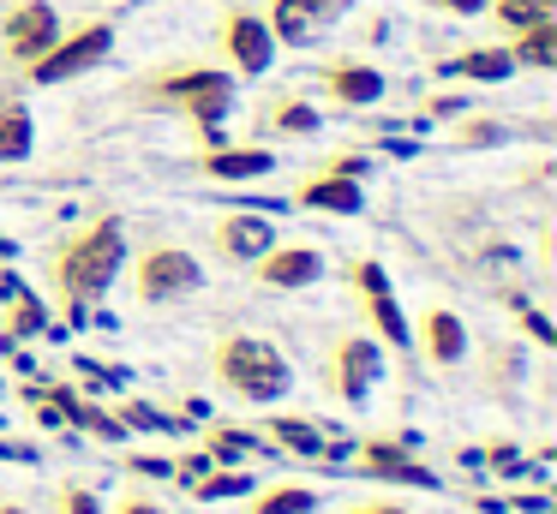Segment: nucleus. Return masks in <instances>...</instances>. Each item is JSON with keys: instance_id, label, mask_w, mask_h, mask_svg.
<instances>
[{"instance_id": "obj_10", "label": "nucleus", "mask_w": 557, "mask_h": 514, "mask_svg": "<svg viewBox=\"0 0 557 514\" xmlns=\"http://www.w3.org/2000/svg\"><path fill=\"white\" fill-rule=\"evenodd\" d=\"M342 7H348V0H270L264 24H270V36H276V48H306Z\"/></svg>"}, {"instance_id": "obj_4", "label": "nucleus", "mask_w": 557, "mask_h": 514, "mask_svg": "<svg viewBox=\"0 0 557 514\" xmlns=\"http://www.w3.org/2000/svg\"><path fill=\"white\" fill-rule=\"evenodd\" d=\"M109 54H114V24L109 18H85V24H73V30L61 24V36L30 60L25 78L30 84H66V78H78V72L102 66Z\"/></svg>"}, {"instance_id": "obj_13", "label": "nucleus", "mask_w": 557, "mask_h": 514, "mask_svg": "<svg viewBox=\"0 0 557 514\" xmlns=\"http://www.w3.org/2000/svg\"><path fill=\"white\" fill-rule=\"evenodd\" d=\"M318 90L342 108H372L384 96V72L366 60H330V66H318Z\"/></svg>"}, {"instance_id": "obj_1", "label": "nucleus", "mask_w": 557, "mask_h": 514, "mask_svg": "<svg viewBox=\"0 0 557 514\" xmlns=\"http://www.w3.org/2000/svg\"><path fill=\"white\" fill-rule=\"evenodd\" d=\"M121 263H126V227L114 222V215H97L90 227L66 234L61 246H54V258H49V275H54V293H61L66 317L73 323L85 317V305H97V299L114 287Z\"/></svg>"}, {"instance_id": "obj_12", "label": "nucleus", "mask_w": 557, "mask_h": 514, "mask_svg": "<svg viewBox=\"0 0 557 514\" xmlns=\"http://www.w3.org/2000/svg\"><path fill=\"white\" fill-rule=\"evenodd\" d=\"M216 251L228 263H252V258H264L270 246H276V222L270 215H258V210H234V215H222L216 222Z\"/></svg>"}, {"instance_id": "obj_31", "label": "nucleus", "mask_w": 557, "mask_h": 514, "mask_svg": "<svg viewBox=\"0 0 557 514\" xmlns=\"http://www.w3.org/2000/svg\"><path fill=\"white\" fill-rule=\"evenodd\" d=\"M437 12H485V0H432Z\"/></svg>"}, {"instance_id": "obj_19", "label": "nucleus", "mask_w": 557, "mask_h": 514, "mask_svg": "<svg viewBox=\"0 0 557 514\" xmlns=\"http://www.w3.org/2000/svg\"><path fill=\"white\" fill-rule=\"evenodd\" d=\"M360 466H366L372 478H396V485H425V490H432V473H425L413 454H401L396 442H366V449H360Z\"/></svg>"}, {"instance_id": "obj_30", "label": "nucleus", "mask_w": 557, "mask_h": 514, "mask_svg": "<svg viewBox=\"0 0 557 514\" xmlns=\"http://www.w3.org/2000/svg\"><path fill=\"white\" fill-rule=\"evenodd\" d=\"M485 138H497V120H473L468 131H456V143H485Z\"/></svg>"}, {"instance_id": "obj_6", "label": "nucleus", "mask_w": 557, "mask_h": 514, "mask_svg": "<svg viewBox=\"0 0 557 514\" xmlns=\"http://www.w3.org/2000/svg\"><path fill=\"white\" fill-rule=\"evenodd\" d=\"M216 48H222V60H228L240 78H258V72H270V60H276V36H270V24L258 18V12H246V7H228L216 18Z\"/></svg>"}, {"instance_id": "obj_26", "label": "nucleus", "mask_w": 557, "mask_h": 514, "mask_svg": "<svg viewBox=\"0 0 557 514\" xmlns=\"http://www.w3.org/2000/svg\"><path fill=\"white\" fill-rule=\"evenodd\" d=\"M42 323H49V317H42L37 299H18V305H13V335H37Z\"/></svg>"}, {"instance_id": "obj_20", "label": "nucleus", "mask_w": 557, "mask_h": 514, "mask_svg": "<svg viewBox=\"0 0 557 514\" xmlns=\"http://www.w3.org/2000/svg\"><path fill=\"white\" fill-rule=\"evenodd\" d=\"M30 143H37L30 108L18 102L13 90H0V162H18V155H30Z\"/></svg>"}, {"instance_id": "obj_8", "label": "nucleus", "mask_w": 557, "mask_h": 514, "mask_svg": "<svg viewBox=\"0 0 557 514\" xmlns=\"http://www.w3.org/2000/svg\"><path fill=\"white\" fill-rule=\"evenodd\" d=\"M54 36H61V12H54L49 0H18V7H7V18H0V54L13 60V66H30Z\"/></svg>"}, {"instance_id": "obj_33", "label": "nucleus", "mask_w": 557, "mask_h": 514, "mask_svg": "<svg viewBox=\"0 0 557 514\" xmlns=\"http://www.w3.org/2000/svg\"><path fill=\"white\" fill-rule=\"evenodd\" d=\"M0 514H25V509H18V502H0Z\"/></svg>"}, {"instance_id": "obj_2", "label": "nucleus", "mask_w": 557, "mask_h": 514, "mask_svg": "<svg viewBox=\"0 0 557 514\" xmlns=\"http://www.w3.org/2000/svg\"><path fill=\"white\" fill-rule=\"evenodd\" d=\"M138 102L145 108H181L198 126V138L216 150L222 120H228V108H234V78L216 66H162V72H145V78H138Z\"/></svg>"}, {"instance_id": "obj_23", "label": "nucleus", "mask_w": 557, "mask_h": 514, "mask_svg": "<svg viewBox=\"0 0 557 514\" xmlns=\"http://www.w3.org/2000/svg\"><path fill=\"white\" fill-rule=\"evenodd\" d=\"M485 12L516 36V30H528V24H540V18H557V0H485Z\"/></svg>"}, {"instance_id": "obj_3", "label": "nucleus", "mask_w": 557, "mask_h": 514, "mask_svg": "<svg viewBox=\"0 0 557 514\" xmlns=\"http://www.w3.org/2000/svg\"><path fill=\"white\" fill-rule=\"evenodd\" d=\"M210 371H216L222 389H234L240 401H252V406L282 401V394H288V383H294L282 347H270L264 335H222Z\"/></svg>"}, {"instance_id": "obj_9", "label": "nucleus", "mask_w": 557, "mask_h": 514, "mask_svg": "<svg viewBox=\"0 0 557 514\" xmlns=\"http://www.w3.org/2000/svg\"><path fill=\"white\" fill-rule=\"evenodd\" d=\"M377 371H384V353H377L372 335H342L336 347H330V389L342 394V401H366L377 383Z\"/></svg>"}, {"instance_id": "obj_32", "label": "nucleus", "mask_w": 557, "mask_h": 514, "mask_svg": "<svg viewBox=\"0 0 557 514\" xmlns=\"http://www.w3.org/2000/svg\"><path fill=\"white\" fill-rule=\"evenodd\" d=\"M348 514H408V509H389V502H366V509H348Z\"/></svg>"}, {"instance_id": "obj_24", "label": "nucleus", "mask_w": 557, "mask_h": 514, "mask_svg": "<svg viewBox=\"0 0 557 514\" xmlns=\"http://www.w3.org/2000/svg\"><path fill=\"white\" fill-rule=\"evenodd\" d=\"M312 509H318V490L276 485V490H264V497H252V509H246V514H312Z\"/></svg>"}, {"instance_id": "obj_27", "label": "nucleus", "mask_w": 557, "mask_h": 514, "mask_svg": "<svg viewBox=\"0 0 557 514\" xmlns=\"http://www.w3.org/2000/svg\"><path fill=\"white\" fill-rule=\"evenodd\" d=\"M234 490H246L240 473H216V478H198V497H234Z\"/></svg>"}, {"instance_id": "obj_21", "label": "nucleus", "mask_w": 557, "mask_h": 514, "mask_svg": "<svg viewBox=\"0 0 557 514\" xmlns=\"http://www.w3.org/2000/svg\"><path fill=\"white\" fill-rule=\"evenodd\" d=\"M509 54H516V66L552 72L557 66V18H540V24H528V30H516L509 36Z\"/></svg>"}, {"instance_id": "obj_22", "label": "nucleus", "mask_w": 557, "mask_h": 514, "mask_svg": "<svg viewBox=\"0 0 557 514\" xmlns=\"http://www.w3.org/2000/svg\"><path fill=\"white\" fill-rule=\"evenodd\" d=\"M270 437H276L282 449H294V454H336L330 449V430L306 425V418H270Z\"/></svg>"}, {"instance_id": "obj_5", "label": "nucleus", "mask_w": 557, "mask_h": 514, "mask_svg": "<svg viewBox=\"0 0 557 514\" xmlns=\"http://www.w3.org/2000/svg\"><path fill=\"white\" fill-rule=\"evenodd\" d=\"M198 281H205V275H198V258L181 246H150V251H138V263H133L138 305H174V299H186Z\"/></svg>"}, {"instance_id": "obj_17", "label": "nucleus", "mask_w": 557, "mask_h": 514, "mask_svg": "<svg viewBox=\"0 0 557 514\" xmlns=\"http://www.w3.org/2000/svg\"><path fill=\"white\" fill-rule=\"evenodd\" d=\"M516 54L509 48H468V54H456V60H444V78H473V84H504V78H516Z\"/></svg>"}, {"instance_id": "obj_18", "label": "nucleus", "mask_w": 557, "mask_h": 514, "mask_svg": "<svg viewBox=\"0 0 557 514\" xmlns=\"http://www.w3.org/2000/svg\"><path fill=\"white\" fill-rule=\"evenodd\" d=\"M205 167L210 179H258V174H270V167H276V155L270 150H234V143H216V150H205Z\"/></svg>"}, {"instance_id": "obj_28", "label": "nucleus", "mask_w": 557, "mask_h": 514, "mask_svg": "<svg viewBox=\"0 0 557 514\" xmlns=\"http://www.w3.org/2000/svg\"><path fill=\"white\" fill-rule=\"evenodd\" d=\"M61 514H102V509H97V497H90V490L66 485V490H61Z\"/></svg>"}, {"instance_id": "obj_29", "label": "nucleus", "mask_w": 557, "mask_h": 514, "mask_svg": "<svg viewBox=\"0 0 557 514\" xmlns=\"http://www.w3.org/2000/svg\"><path fill=\"white\" fill-rule=\"evenodd\" d=\"M114 514H162V509H157L150 497H138V490H126V497L114 502Z\"/></svg>"}, {"instance_id": "obj_16", "label": "nucleus", "mask_w": 557, "mask_h": 514, "mask_svg": "<svg viewBox=\"0 0 557 514\" xmlns=\"http://www.w3.org/2000/svg\"><path fill=\"white\" fill-rule=\"evenodd\" d=\"M258 126L276 131V138H306V131H318V108L306 102V96H294V90H276L264 108H258Z\"/></svg>"}, {"instance_id": "obj_15", "label": "nucleus", "mask_w": 557, "mask_h": 514, "mask_svg": "<svg viewBox=\"0 0 557 514\" xmlns=\"http://www.w3.org/2000/svg\"><path fill=\"white\" fill-rule=\"evenodd\" d=\"M420 353L432 359V365H456V359L468 353V329H461L456 311H444V305L425 311L420 317Z\"/></svg>"}, {"instance_id": "obj_25", "label": "nucleus", "mask_w": 557, "mask_h": 514, "mask_svg": "<svg viewBox=\"0 0 557 514\" xmlns=\"http://www.w3.org/2000/svg\"><path fill=\"white\" fill-rule=\"evenodd\" d=\"M205 442H210V461H240V454H252V449H258L252 437H240V430H222V425L210 430Z\"/></svg>"}, {"instance_id": "obj_14", "label": "nucleus", "mask_w": 557, "mask_h": 514, "mask_svg": "<svg viewBox=\"0 0 557 514\" xmlns=\"http://www.w3.org/2000/svg\"><path fill=\"white\" fill-rule=\"evenodd\" d=\"M258 263V281L264 287H312L318 275H324V258H318L312 246H270Z\"/></svg>"}, {"instance_id": "obj_7", "label": "nucleus", "mask_w": 557, "mask_h": 514, "mask_svg": "<svg viewBox=\"0 0 557 514\" xmlns=\"http://www.w3.org/2000/svg\"><path fill=\"white\" fill-rule=\"evenodd\" d=\"M360 174H366V162H360V155H336L330 167H318V174H306L300 186H294V203H300V210L354 215V210L366 203V191H360Z\"/></svg>"}, {"instance_id": "obj_11", "label": "nucleus", "mask_w": 557, "mask_h": 514, "mask_svg": "<svg viewBox=\"0 0 557 514\" xmlns=\"http://www.w3.org/2000/svg\"><path fill=\"white\" fill-rule=\"evenodd\" d=\"M348 281H354V293L366 299V317H372V329L384 335L389 347H408L413 335H408V323H401L396 299H389V281H384V269L360 258V263H348Z\"/></svg>"}]
</instances>
